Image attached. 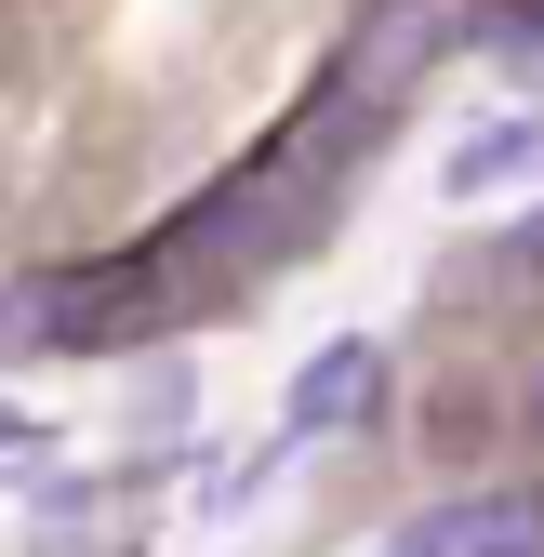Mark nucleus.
Masks as SVG:
<instances>
[{"instance_id": "3", "label": "nucleus", "mask_w": 544, "mask_h": 557, "mask_svg": "<svg viewBox=\"0 0 544 557\" xmlns=\"http://www.w3.org/2000/svg\"><path fill=\"white\" fill-rule=\"evenodd\" d=\"M385 411V345H319V359L293 372V438H346V425H372Z\"/></svg>"}, {"instance_id": "6", "label": "nucleus", "mask_w": 544, "mask_h": 557, "mask_svg": "<svg viewBox=\"0 0 544 557\" xmlns=\"http://www.w3.org/2000/svg\"><path fill=\"white\" fill-rule=\"evenodd\" d=\"M0 451H27V411H0Z\"/></svg>"}, {"instance_id": "1", "label": "nucleus", "mask_w": 544, "mask_h": 557, "mask_svg": "<svg viewBox=\"0 0 544 557\" xmlns=\"http://www.w3.org/2000/svg\"><path fill=\"white\" fill-rule=\"evenodd\" d=\"M147 306H160V252H107L81 278H53V293H27V332L40 345H107V332H133Z\"/></svg>"}, {"instance_id": "4", "label": "nucleus", "mask_w": 544, "mask_h": 557, "mask_svg": "<svg viewBox=\"0 0 544 557\" xmlns=\"http://www.w3.org/2000/svg\"><path fill=\"white\" fill-rule=\"evenodd\" d=\"M544 173V107H518V120H479L465 147L438 160V186L452 199H505V186H531Z\"/></svg>"}, {"instance_id": "2", "label": "nucleus", "mask_w": 544, "mask_h": 557, "mask_svg": "<svg viewBox=\"0 0 544 557\" xmlns=\"http://www.w3.org/2000/svg\"><path fill=\"white\" fill-rule=\"evenodd\" d=\"M385 557H544V492H452L425 518H398Z\"/></svg>"}, {"instance_id": "5", "label": "nucleus", "mask_w": 544, "mask_h": 557, "mask_svg": "<svg viewBox=\"0 0 544 557\" xmlns=\"http://www.w3.org/2000/svg\"><path fill=\"white\" fill-rule=\"evenodd\" d=\"M505 265H518V278H544V213H531V226L505 239Z\"/></svg>"}, {"instance_id": "7", "label": "nucleus", "mask_w": 544, "mask_h": 557, "mask_svg": "<svg viewBox=\"0 0 544 557\" xmlns=\"http://www.w3.org/2000/svg\"><path fill=\"white\" fill-rule=\"evenodd\" d=\"M518 411H531V438H544V372H531V398H518Z\"/></svg>"}]
</instances>
